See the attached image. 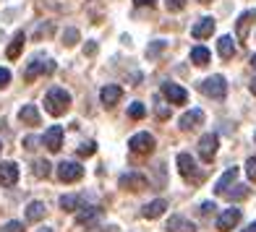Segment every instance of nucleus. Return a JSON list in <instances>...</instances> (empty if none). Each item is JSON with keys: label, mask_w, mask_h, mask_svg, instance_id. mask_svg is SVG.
Segmentation results:
<instances>
[{"label": "nucleus", "mask_w": 256, "mask_h": 232, "mask_svg": "<svg viewBox=\"0 0 256 232\" xmlns=\"http://www.w3.org/2000/svg\"><path fill=\"white\" fill-rule=\"evenodd\" d=\"M120 188H126V191H134V193H138V191H144L146 188V178L144 175H138V172H126V175H120Z\"/></svg>", "instance_id": "obj_11"}, {"label": "nucleus", "mask_w": 256, "mask_h": 232, "mask_svg": "<svg viewBox=\"0 0 256 232\" xmlns=\"http://www.w3.org/2000/svg\"><path fill=\"white\" fill-rule=\"evenodd\" d=\"M102 209L100 206H78V214H76V225H92L94 219H100Z\"/></svg>", "instance_id": "obj_16"}, {"label": "nucleus", "mask_w": 256, "mask_h": 232, "mask_svg": "<svg viewBox=\"0 0 256 232\" xmlns=\"http://www.w3.org/2000/svg\"><path fill=\"white\" fill-rule=\"evenodd\" d=\"M94 152H97V144L94 141H84V144L78 146V157H92Z\"/></svg>", "instance_id": "obj_32"}, {"label": "nucleus", "mask_w": 256, "mask_h": 232, "mask_svg": "<svg viewBox=\"0 0 256 232\" xmlns=\"http://www.w3.org/2000/svg\"><path fill=\"white\" fill-rule=\"evenodd\" d=\"M76 42H78V29H66L63 31V44L66 47H74Z\"/></svg>", "instance_id": "obj_30"}, {"label": "nucleus", "mask_w": 256, "mask_h": 232, "mask_svg": "<svg viewBox=\"0 0 256 232\" xmlns=\"http://www.w3.org/2000/svg\"><path fill=\"white\" fill-rule=\"evenodd\" d=\"M24 42H26V34H24V31H16L14 42H10V44H8V50H6L8 60H16V57L21 55V50H24Z\"/></svg>", "instance_id": "obj_21"}, {"label": "nucleus", "mask_w": 256, "mask_h": 232, "mask_svg": "<svg viewBox=\"0 0 256 232\" xmlns=\"http://www.w3.org/2000/svg\"><path fill=\"white\" fill-rule=\"evenodd\" d=\"M240 232H256V222H251V225H248L246 230H240Z\"/></svg>", "instance_id": "obj_43"}, {"label": "nucleus", "mask_w": 256, "mask_h": 232, "mask_svg": "<svg viewBox=\"0 0 256 232\" xmlns=\"http://www.w3.org/2000/svg\"><path fill=\"white\" fill-rule=\"evenodd\" d=\"M236 178H238V167H230V170H225V175L217 180V185H214V191L222 196L225 191H230V185L236 183Z\"/></svg>", "instance_id": "obj_20"}, {"label": "nucleus", "mask_w": 256, "mask_h": 232, "mask_svg": "<svg viewBox=\"0 0 256 232\" xmlns=\"http://www.w3.org/2000/svg\"><path fill=\"white\" fill-rule=\"evenodd\" d=\"M254 141H256V133H254Z\"/></svg>", "instance_id": "obj_48"}, {"label": "nucleus", "mask_w": 256, "mask_h": 232, "mask_svg": "<svg viewBox=\"0 0 256 232\" xmlns=\"http://www.w3.org/2000/svg\"><path fill=\"white\" fill-rule=\"evenodd\" d=\"M50 162L48 159H37V162H34V165H32V172H34V178H50Z\"/></svg>", "instance_id": "obj_28"}, {"label": "nucleus", "mask_w": 256, "mask_h": 232, "mask_svg": "<svg viewBox=\"0 0 256 232\" xmlns=\"http://www.w3.org/2000/svg\"><path fill=\"white\" fill-rule=\"evenodd\" d=\"M214 209H217V206H214L212 201H204V204H202V214L206 217V214H212V212H214Z\"/></svg>", "instance_id": "obj_38"}, {"label": "nucleus", "mask_w": 256, "mask_h": 232, "mask_svg": "<svg viewBox=\"0 0 256 232\" xmlns=\"http://www.w3.org/2000/svg\"><path fill=\"white\" fill-rule=\"evenodd\" d=\"M40 232H52V230H50V227H42V230H40Z\"/></svg>", "instance_id": "obj_44"}, {"label": "nucleus", "mask_w": 256, "mask_h": 232, "mask_svg": "<svg viewBox=\"0 0 256 232\" xmlns=\"http://www.w3.org/2000/svg\"><path fill=\"white\" fill-rule=\"evenodd\" d=\"M134 5H149V8H152L154 0H134Z\"/></svg>", "instance_id": "obj_41"}, {"label": "nucleus", "mask_w": 256, "mask_h": 232, "mask_svg": "<svg viewBox=\"0 0 256 232\" xmlns=\"http://www.w3.org/2000/svg\"><path fill=\"white\" fill-rule=\"evenodd\" d=\"M0 152H3V144H0Z\"/></svg>", "instance_id": "obj_47"}, {"label": "nucleus", "mask_w": 256, "mask_h": 232, "mask_svg": "<svg viewBox=\"0 0 256 232\" xmlns=\"http://www.w3.org/2000/svg\"><path fill=\"white\" fill-rule=\"evenodd\" d=\"M157 118H160V120H168V118H170L168 104H160V107H157Z\"/></svg>", "instance_id": "obj_37"}, {"label": "nucleus", "mask_w": 256, "mask_h": 232, "mask_svg": "<svg viewBox=\"0 0 256 232\" xmlns=\"http://www.w3.org/2000/svg\"><path fill=\"white\" fill-rule=\"evenodd\" d=\"M165 209H168V201H165V199H157V201L146 204V206L142 209V217H144V219H157V217L165 214Z\"/></svg>", "instance_id": "obj_18"}, {"label": "nucleus", "mask_w": 256, "mask_h": 232, "mask_svg": "<svg viewBox=\"0 0 256 232\" xmlns=\"http://www.w3.org/2000/svg\"><path fill=\"white\" fill-rule=\"evenodd\" d=\"M222 196H228L230 201H243V199H248V196H251V188H248V185H236V191H225Z\"/></svg>", "instance_id": "obj_27"}, {"label": "nucleus", "mask_w": 256, "mask_h": 232, "mask_svg": "<svg viewBox=\"0 0 256 232\" xmlns=\"http://www.w3.org/2000/svg\"><path fill=\"white\" fill-rule=\"evenodd\" d=\"M202 123H204V112L202 110H191V112H186L180 118V131H194V128H199Z\"/></svg>", "instance_id": "obj_15"}, {"label": "nucleus", "mask_w": 256, "mask_h": 232, "mask_svg": "<svg viewBox=\"0 0 256 232\" xmlns=\"http://www.w3.org/2000/svg\"><path fill=\"white\" fill-rule=\"evenodd\" d=\"M16 183H18V165L16 162H0V185L10 188Z\"/></svg>", "instance_id": "obj_10"}, {"label": "nucleus", "mask_w": 256, "mask_h": 232, "mask_svg": "<svg viewBox=\"0 0 256 232\" xmlns=\"http://www.w3.org/2000/svg\"><path fill=\"white\" fill-rule=\"evenodd\" d=\"M0 232H24V225H21V222H16V219H14V222L3 225V230H0Z\"/></svg>", "instance_id": "obj_35"}, {"label": "nucleus", "mask_w": 256, "mask_h": 232, "mask_svg": "<svg viewBox=\"0 0 256 232\" xmlns=\"http://www.w3.org/2000/svg\"><path fill=\"white\" fill-rule=\"evenodd\" d=\"M55 71V60H50V57H42L37 55L34 60L26 65V71H24V78L26 81H34V78H40V76H50Z\"/></svg>", "instance_id": "obj_3"}, {"label": "nucleus", "mask_w": 256, "mask_h": 232, "mask_svg": "<svg viewBox=\"0 0 256 232\" xmlns=\"http://www.w3.org/2000/svg\"><path fill=\"white\" fill-rule=\"evenodd\" d=\"M68 107H71V94H68L66 89L52 86L48 94H44V110H48L52 118H60V115H66Z\"/></svg>", "instance_id": "obj_1"}, {"label": "nucleus", "mask_w": 256, "mask_h": 232, "mask_svg": "<svg viewBox=\"0 0 256 232\" xmlns=\"http://www.w3.org/2000/svg\"><path fill=\"white\" fill-rule=\"evenodd\" d=\"M18 120L26 123V125H40L42 123V115H40V110L34 107V104H24V107L18 110Z\"/></svg>", "instance_id": "obj_17"}, {"label": "nucleus", "mask_w": 256, "mask_h": 232, "mask_svg": "<svg viewBox=\"0 0 256 232\" xmlns=\"http://www.w3.org/2000/svg\"><path fill=\"white\" fill-rule=\"evenodd\" d=\"M162 94H165V99L170 104H186V99H188V91H186L183 86H178V84H170V81L162 84Z\"/></svg>", "instance_id": "obj_7"}, {"label": "nucleus", "mask_w": 256, "mask_h": 232, "mask_svg": "<svg viewBox=\"0 0 256 232\" xmlns=\"http://www.w3.org/2000/svg\"><path fill=\"white\" fill-rule=\"evenodd\" d=\"M212 31H214V18L212 16H204L196 21V26L191 29V34L196 39H204V37H212Z\"/></svg>", "instance_id": "obj_14"}, {"label": "nucleus", "mask_w": 256, "mask_h": 232, "mask_svg": "<svg viewBox=\"0 0 256 232\" xmlns=\"http://www.w3.org/2000/svg\"><path fill=\"white\" fill-rule=\"evenodd\" d=\"M178 170H180L183 178H191L194 172H196V159H194L191 154L180 152V154H178Z\"/></svg>", "instance_id": "obj_19"}, {"label": "nucleus", "mask_w": 256, "mask_h": 232, "mask_svg": "<svg viewBox=\"0 0 256 232\" xmlns=\"http://www.w3.org/2000/svg\"><path fill=\"white\" fill-rule=\"evenodd\" d=\"M165 5H168V10L176 13V10H183L186 8V0H165Z\"/></svg>", "instance_id": "obj_34"}, {"label": "nucleus", "mask_w": 256, "mask_h": 232, "mask_svg": "<svg viewBox=\"0 0 256 232\" xmlns=\"http://www.w3.org/2000/svg\"><path fill=\"white\" fill-rule=\"evenodd\" d=\"M144 115H146V107H144L142 102H134L131 107H128V118H134V120H142Z\"/></svg>", "instance_id": "obj_29"}, {"label": "nucleus", "mask_w": 256, "mask_h": 232, "mask_svg": "<svg viewBox=\"0 0 256 232\" xmlns=\"http://www.w3.org/2000/svg\"><path fill=\"white\" fill-rule=\"evenodd\" d=\"M251 65H254V68H256V55H254V57H251Z\"/></svg>", "instance_id": "obj_45"}, {"label": "nucleus", "mask_w": 256, "mask_h": 232, "mask_svg": "<svg viewBox=\"0 0 256 232\" xmlns=\"http://www.w3.org/2000/svg\"><path fill=\"white\" fill-rule=\"evenodd\" d=\"M24 146H26V149H37V138H34V136H26V138H24Z\"/></svg>", "instance_id": "obj_40"}, {"label": "nucleus", "mask_w": 256, "mask_h": 232, "mask_svg": "<svg viewBox=\"0 0 256 232\" xmlns=\"http://www.w3.org/2000/svg\"><path fill=\"white\" fill-rule=\"evenodd\" d=\"M58 178L63 183H76L84 178V167L78 165V162H60L58 165Z\"/></svg>", "instance_id": "obj_5"}, {"label": "nucleus", "mask_w": 256, "mask_h": 232, "mask_svg": "<svg viewBox=\"0 0 256 232\" xmlns=\"http://www.w3.org/2000/svg\"><path fill=\"white\" fill-rule=\"evenodd\" d=\"M248 89H251V94H254V97H256V76H254V78H251V84H248Z\"/></svg>", "instance_id": "obj_42"}, {"label": "nucleus", "mask_w": 256, "mask_h": 232, "mask_svg": "<svg viewBox=\"0 0 256 232\" xmlns=\"http://www.w3.org/2000/svg\"><path fill=\"white\" fill-rule=\"evenodd\" d=\"M42 144L48 146L50 152H60V146H63V128L60 125H50L42 136Z\"/></svg>", "instance_id": "obj_8"}, {"label": "nucleus", "mask_w": 256, "mask_h": 232, "mask_svg": "<svg viewBox=\"0 0 256 232\" xmlns=\"http://www.w3.org/2000/svg\"><path fill=\"white\" fill-rule=\"evenodd\" d=\"M217 52H220V57H225V60H230L232 55H236V44H232V37H220V42H217Z\"/></svg>", "instance_id": "obj_24"}, {"label": "nucleus", "mask_w": 256, "mask_h": 232, "mask_svg": "<svg viewBox=\"0 0 256 232\" xmlns=\"http://www.w3.org/2000/svg\"><path fill=\"white\" fill-rule=\"evenodd\" d=\"M120 97H123V89L115 86V84H108V86L100 91V99H102L104 107H115V104L120 102Z\"/></svg>", "instance_id": "obj_12"}, {"label": "nucleus", "mask_w": 256, "mask_h": 232, "mask_svg": "<svg viewBox=\"0 0 256 232\" xmlns=\"http://www.w3.org/2000/svg\"><path fill=\"white\" fill-rule=\"evenodd\" d=\"M81 204H84V199H81L78 193H68V196L60 199V209H63V212H78Z\"/></svg>", "instance_id": "obj_25"}, {"label": "nucleus", "mask_w": 256, "mask_h": 232, "mask_svg": "<svg viewBox=\"0 0 256 232\" xmlns=\"http://www.w3.org/2000/svg\"><path fill=\"white\" fill-rule=\"evenodd\" d=\"M128 149H131L134 154H152L154 152V136L152 133H136V136H131V141H128Z\"/></svg>", "instance_id": "obj_4"}, {"label": "nucleus", "mask_w": 256, "mask_h": 232, "mask_svg": "<svg viewBox=\"0 0 256 232\" xmlns=\"http://www.w3.org/2000/svg\"><path fill=\"white\" fill-rule=\"evenodd\" d=\"M199 91L206 97H212V99H225L228 81H225V76H209V78L199 81Z\"/></svg>", "instance_id": "obj_2"}, {"label": "nucleus", "mask_w": 256, "mask_h": 232, "mask_svg": "<svg viewBox=\"0 0 256 232\" xmlns=\"http://www.w3.org/2000/svg\"><path fill=\"white\" fill-rule=\"evenodd\" d=\"M246 175L256 183V154H254V157H248V162H246Z\"/></svg>", "instance_id": "obj_33"}, {"label": "nucleus", "mask_w": 256, "mask_h": 232, "mask_svg": "<svg viewBox=\"0 0 256 232\" xmlns=\"http://www.w3.org/2000/svg\"><path fill=\"white\" fill-rule=\"evenodd\" d=\"M44 214H48V209H44L42 201H32L26 206V219L29 222H40V219H44Z\"/></svg>", "instance_id": "obj_23"}, {"label": "nucleus", "mask_w": 256, "mask_h": 232, "mask_svg": "<svg viewBox=\"0 0 256 232\" xmlns=\"http://www.w3.org/2000/svg\"><path fill=\"white\" fill-rule=\"evenodd\" d=\"M217 146H220L217 133H204V136L199 138V157H202L204 162H212L214 154H217Z\"/></svg>", "instance_id": "obj_6"}, {"label": "nucleus", "mask_w": 256, "mask_h": 232, "mask_svg": "<svg viewBox=\"0 0 256 232\" xmlns=\"http://www.w3.org/2000/svg\"><path fill=\"white\" fill-rule=\"evenodd\" d=\"M10 84V71L8 68H0V89H6Z\"/></svg>", "instance_id": "obj_36"}, {"label": "nucleus", "mask_w": 256, "mask_h": 232, "mask_svg": "<svg viewBox=\"0 0 256 232\" xmlns=\"http://www.w3.org/2000/svg\"><path fill=\"white\" fill-rule=\"evenodd\" d=\"M168 47V42H162V39H157L154 44H149V47H146V57H157L162 50H165Z\"/></svg>", "instance_id": "obj_31"}, {"label": "nucleus", "mask_w": 256, "mask_h": 232, "mask_svg": "<svg viewBox=\"0 0 256 232\" xmlns=\"http://www.w3.org/2000/svg\"><path fill=\"white\" fill-rule=\"evenodd\" d=\"M254 18H256V8L254 10H246V13H240V18H238V39H246L248 37V26H251Z\"/></svg>", "instance_id": "obj_22"}, {"label": "nucleus", "mask_w": 256, "mask_h": 232, "mask_svg": "<svg viewBox=\"0 0 256 232\" xmlns=\"http://www.w3.org/2000/svg\"><path fill=\"white\" fill-rule=\"evenodd\" d=\"M84 55H97V42H89L84 47Z\"/></svg>", "instance_id": "obj_39"}, {"label": "nucleus", "mask_w": 256, "mask_h": 232, "mask_svg": "<svg viewBox=\"0 0 256 232\" xmlns=\"http://www.w3.org/2000/svg\"><path fill=\"white\" fill-rule=\"evenodd\" d=\"M168 232H196V225L191 222V219H186V217H170L168 219Z\"/></svg>", "instance_id": "obj_13"}, {"label": "nucleus", "mask_w": 256, "mask_h": 232, "mask_svg": "<svg viewBox=\"0 0 256 232\" xmlns=\"http://www.w3.org/2000/svg\"><path fill=\"white\" fill-rule=\"evenodd\" d=\"M209 57H212V55H209L206 47H194V50H191V63L199 65V68H204V65L209 63Z\"/></svg>", "instance_id": "obj_26"}, {"label": "nucleus", "mask_w": 256, "mask_h": 232, "mask_svg": "<svg viewBox=\"0 0 256 232\" xmlns=\"http://www.w3.org/2000/svg\"><path fill=\"white\" fill-rule=\"evenodd\" d=\"M202 3H212V0H202Z\"/></svg>", "instance_id": "obj_46"}, {"label": "nucleus", "mask_w": 256, "mask_h": 232, "mask_svg": "<svg viewBox=\"0 0 256 232\" xmlns=\"http://www.w3.org/2000/svg\"><path fill=\"white\" fill-rule=\"evenodd\" d=\"M238 222H240V209H236V206L225 209V212L220 214V219H217V230H220V232H230Z\"/></svg>", "instance_id": "obj_9"}]
</instances>
